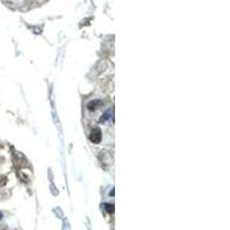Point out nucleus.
Here are the masks:
<instances>
[{"mask_svg":"<svg viewBox=\"0 0 230 230\" xmlns=\"http://www.w3.org/2000/svg\"><path fill=\"white\" fill-rule=\"evenodd\" d=\"M95 105H100V101H93V102H90V104H89V108H90V109L97 108Z\"/></svg>","mask_w":230,"mask_h":230,"instance_id":"3","label":"nucleus"},{"mask_svg":"<svg viewBox=\"0 0 230 230\" xmlns=\"http://www.w3.org/2000/svg\"><path fill=\"white\" fill-rule=\"evenodd\" d=\"M1 219H2V213L0 212V220H1Z\"/></svg>","mask_w":230,"mask_h":230,"instance_id":"5","label":"nucleus"},{"mask_svg":"<svg viewBox=\"0 0 230 230\" xmlns=\"http://www.w3.org/2000/svg\"><path fill=\"white\" fill-rule=\"evenodd\" d=\"M90 140H91L92 143H94V144L100 143V140H101V130L99 128H94L91 131V134H90Z\"/></svg>","mask_w":230,"mask_h":230,"instance_id":"1","label":"nucleus"},{"mask_svg":"<svg viewBox=\"0 0 230 230\" xmlns=\"http://www.w3.org/2000/svg\"><path fill=\"white\" fill-rule=\"evenodd\" d=\"M109 114H111V111H107V112L104 114V116L100 118V122H105V121H106V120L109 117Z\"/></svg>","mask_w":230,"mask_h":230,"instance_id":"2","label":"nucleus"},{"mask_svg":"<svg viewBox=\"0 0 230 230\" xmlns=\"http://www.w3.org/2000/svg\"><path fill=\"white\" fill-rule=\"evenodd\" d=\"M106 207H107V210H108V212H113V209H114V208H113V205H108V204H107Z\"/></svg>","mask_w":230,"mask_h":230,"instance_id":"4","label":"nucleus"}]
</instances>
